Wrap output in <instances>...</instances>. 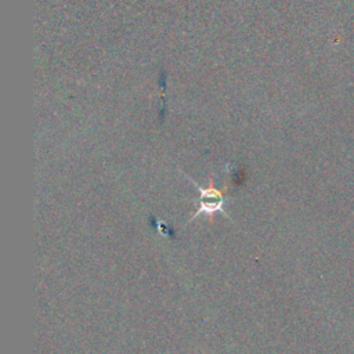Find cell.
I'll return each mask as SVG.
<instances>
[{
	"label": "cell",
	"mask_w": 354,
	"mask_h": 354,
	"mask_svg": "<svg viewBox=\"0 0 354 354\" xmlns=\"http://www.w3.org/2000/svg\"><path fill=\"white\" fill-rule=\"evenodd\" d=\"M197 186V183H194ZM198 190H199V199H198V203H199V209H198L197 215L199 213H213V212L223 211V202H224V198L221 195L220 191H217L215 188H206L203 190L199 186H197Z\"/></svg>",
	"instance_id": "obj_1"
}]
</instances>
